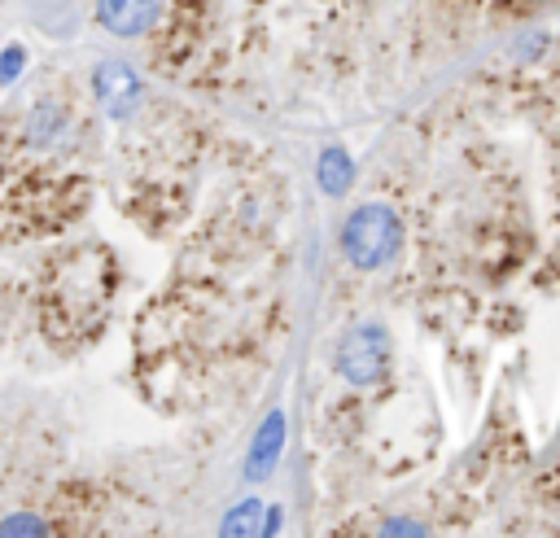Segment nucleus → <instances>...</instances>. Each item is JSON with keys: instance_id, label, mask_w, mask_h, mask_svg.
Segmentation results:
<instances>
[{"instance_id": "obj_1", "label": "nucleus", "mask_w": 560, "mask_h": 538, "mask_svg": "<svg viewBox=\"0 0 560 538\" xmlns=\"http://www.w3.org/2000/svg\"><path fill=\"white\" fill-rule=\"evenodd\" d=\"M398 245H402V223H398V214H394L389 206H381V201L359 206V210L346 219V227H341V249H346V258H350L354 267H363V271L385 267V262L398 254Z\"/></svg>"}, {"instance_id": "obj_2", "label": "nucleus", "mask_w": 560, "mask_h": 538, "mask_svg": "<svg viewBox=\"0 0 560 538\" xmlns=\"http://www.w3.org/2000/svg\"><path fill=\"white\" fill-rule=\"evenodd\" d=\"M332 367L350 385H376L389 372V337H385V328L381 324L350 328L332 350Z\"/></svg>"}, {"instance_id": "obj_3", "label": "nucleus", "mask_w": 560, "mask_h": 538, "mask_svg": "<svg viewBox=\"0 0 560 538\" xmlns=\"http://www.w3.org/2000/svg\"><path fill=\"white\" fill-rule=\"evenodd\" d=\"M92 92L105 105V114H114V118H127L131 109H140V96H144L140 74L122 61H101L92 70Z\"/></svg>"}, {"instance_id": "obj_4", "label": "nucleus", "mask_w": 560, "mask_h": 538, "mask_svg": "<svg viewBox=\"0 0 560 538\" xmlns=\"http://www.w3.org/2000/svg\"><path fill=\"white\" fill-rule=\"evenodd\" d=\"M162 13V0H96V22L118 35V39H136L144 35Z\"/></svg>"}, {"instance_id": "obj_5", "label": "nucleus", "mask_w": 560, "mask_h": 538, "mask_svg": "<svg viewBox=\"0 0 560 538\" xmlns=\"http://www.w3.org/2000/svg\"><path fill=\"white\" fill-rule=\"evenodd\" d=\"M280 451H284V416H280V411H271V416L258 424L254 442H249L245 477H249V481H267V477H271V468L280 464Z\"/></svg>"}, {"instance_id": "obj_6", "label": "nucleus", "mask_w": 560, "mask_h": 538, "mask_svg": "<svg viewBox=\"0 0 560 538\" xmlns=\"http://www.w3.org/2000/svg\"><path fill=\"white\" fill-rule=\"evenodd\" d=\"M350 179H354V162L341 149H324V157H319V188L328 197H337V192L350 188Z\"/></svg>"}, {"instance_id": "obj_7", "label": "nucleus", "mask_w": 560, "mask_h": 538, "mask_svg": "<svg viewBox=\"0 0 560 538\" xmlns=\"http://www.w3.org/2000/svg\"><path fill=\"white\" fill-rule=\"evenodd\" d=\"M258 512H262V503H258V499H245V503H236V507H232V516L223 521V534H262V525H258Z\"/></svg>"}, {"instance_id": "obj_8", "label": "nucleus", "mask_w": 560, "mask_h": 538, "mask_svg": "<svg viewBox=\"0 0 560 538\" xmlns=\"http://www.w3.org/2000/svg\"><path fill=\"white\" fill-rule=\"evenodd\" d=\"M22 66H26L22 48H18V44H9V48L0 52V83H13V79L22 74Z\"/></svg>"}]
</instances>
